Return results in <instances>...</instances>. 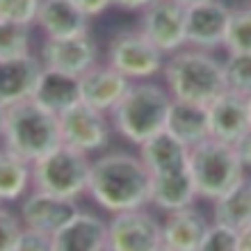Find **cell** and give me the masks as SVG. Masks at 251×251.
<instances>
[{"instance_id": "cell-6", "label": "cell", "mask_w": 251, "mask_h": 251, "mask_svg": "<svg viewBox=\"0 0 251 251\" xmlns=\"http://www.w3.org/2000/svg\"><path fill=\"white\" fill-rule=\"evenodd\" d=\"M89 174H92L89 153L62 142L44 158L32 162V187L78 201L82 194H87Z\"/></svg>"}, {"instance_id": "cell-11", "label": "cell", "mask_w": 251, "mask_h": 251, "mask_svg": "<svg viewBox=\"0 0 251 251\" xmlns=\"http://www.w3.org/2000/svg\"><path fill=\"white\" fill-rule=\"evenodd\" d=\"M39 57L46 69L82 75L94 64H99V48L89 32L75 37H46Z\"/></svg>"}, {"instance_id": "cell-20", "label": "cell", "mask_w": 251, "mask_h": 251, "mask_svg": "<svg viewBox=\"0 0 251 251\" xmlns=\"http://www.w3.org/2000/svg\"><path fill=\"white\" fill-rule=\"evenodd\" d=\"M92 19L75 0H41L37 25L46 37H75L89 32Z\"/></svg>"}, {"instance_id": "cell-2", "label": "cell", "mask_w": 251, "mask_h": 251, "mask_svg": "<svg viewBox=\"0 0 251 251\" xmlns=\"http://www.w3.org/2000/svg\"><path fill=\"white\" fill-rule=\"evenodd\" d=\"M162 80L172 99L208 105L222 92L228 89L224 62H219L210 50L185 46L167 55Z\"/></svg>"}, {"instance_id": "cell-31", "label": "cell", "mask_w": 251, "mask_h": 251, "mask_svg": "<svg viewBox=\"0 0 251 251\" xmlns=\"http://www.w3.org/2000/svg\"><path fill=\"white\" fill-rule=\"evenodd\" d=\"M23 219H21V212L16 215L14 210H9L7 205L0 208V249L2 251H16L19 247V240L23 235Z\"/></svg>"}, {"instance_id": "cell-14", "label": "cell", "mask_w": 251, "mask_h": 251, "mask_svg": "<svg viewBox=\"0 0 251 251\" xmlns=\"http://www.w3.org/2000/svg\"><path fill=\"white\" fill-rule=\"evenodd\" d=\"M78 210L80 208L75 199H64L32 187V192L21 203V219L30 228H39L44 233L55 235Z\"/></svg>"}, {"instance_id": "cell-7", "label": "cell", "mask_w": 251, "mask_h": 251, "mask_svg": "<svg viewBox=\"0 0 251 251\" xmlns=\"http://www.w3.org/2000/svg\"><path fill=\"white\" fill-rule=\"evenodd\" d=\"M105 62L135 82L162 75L167 55L137 27V30H119L110 37Z\"/></svg>"}, {"instance_id": "cell-17", "label": "cell", "mask_w": 251, "mask_h": 251, "mask_svg": "<svg viewBox=\"0 0 251 251\" xmlns=\"http://www.w3.org/2000/svg\"><path fill=\"white\" fill-rule=\"evenodd\" d=\"M197 199V185L187 162L151 174V203L162 212L187 208Z\"/></svg>"}, {"instance_id": "cell-13", "label": "cell", "mask_w": 251, "mask_h": 251, "mask_svg": "<svg viewBox=\"0 0 251 251\" xmlns=\"http://www.w3.org/2000/svg\"><path fill=\"white\" fill-rule=\"evenodd\" d=\"M44 69L46 66L41 57L34 53L14 60H0V107L34 99Z\"/></svg>"}, {"instance_id": "cell-3", "label": "cell", "mask_w": 251, "mask_h": 251, "mask_svg": "<svg viewBox=\"0 0 251 251\" xmlns=\"http://www.w3.org/2000/svg\"><path fill=\"white\" fill-rule=\"evenodd\" d=\"M0 132L2 146L27 162H37L62 144L60 114L46 110L34 99L2 107Z\"/></svg>"}, {"instance_id": "cell-19", "label": "cell", "mask_w": 251, "mask_h": 251, "mask_svg": "<svg viewBox=\"0 0 251 251\" xmlns=\"http://www.w3.org/2000/svg\"><path fill=\"white\" fill-rule=\"evenodd\" d=\"M210 222L194 205L167 212L162 222V251H199Z\"/></svg>"}, {"instance_id": "cell-26", "label": "cell", "mask_w": 251, "mask_h": 251, "mask_svg": "<svg viewBox=\"0 0 251 251\" xmlns=\"http://www.w3.org/2000/svg\"><path fill=\"white\" fill-rule=\"evenodd\" d=\"M226 53H251V5L231 9L224 37Z\"/></svg>"}, {"instance_id": "cell-24", "label": "cell", "mask_w": 251, "mask_h": 251, "mask_svg": "<svg viewBox=\"0 0 251 251\" xmlns=\"http://www.w3.org/2000/svg\"><path fill=\"white\" fill-rule=\"evenodd\" d=\"M137 149H139V158L144 160V165L149 167L151 174L162 172V169H169V167L176 165H185L187 158H190V149L178 137H174L167 128L155 132L146 142H142Z\"/></svg>"}, {"instance_id": "cell-16", "label": "cell", "mask_w": 251, "mask_h": 251, "mask_svg": "<svg viewBox=\"0 0 251 251\" xmlns=\"http://www.w3.org/2000/svg\"><path fill=\"white\" fill-rule=\"evenodd\" d=\"M132 80L117 71L112 64H94L80 75V99L100 112H112L114 105L124 99Z\"/></svg>"}, {"instance_id": "cell-15", "label": "cell", "mask_w": 251, "mask_h": 251, "mask_svg": "<svg viewBox=\"0 0 251 251\" xmlns=\"http://www.w3.org/2000/svg\"><path fill=\"white\" fill-rule=\"evenodd\" d=\"M208 124H210V137L235 144L242 135L251 128L249 119V105H247V96L226 89L208 105Z\"/></svg>"}, {"instance_id": "cell-1", "label": "cell", "mask_w": 251, "mask_h": 251, "mask_svg": "<svg viewBox=\"0 0 251 251\" xmlns=\"http://www.w3.org/2000/svg\"><path fill=\"white\" fill-rule=\"evenodd\" d=\"M87 194L110 215L151 203V172L139 155L110 151L92 160Z\"/></svg>"}, {"instance_id": "cell-33", "label": "cell", "mask_w": 251, "mask_h": 251, "mask_svg": "<svg viewBox=\"0 0 251 251\" xmlns=\"http://www.w3.org/2000/svg\"><path fill=\"white\" fill-rule=\"evenodd\" d=\"M80 5V9L89 16V19H96L100 14H105L110 7H114L112 0H75Z\"/></svg>"}, {"instance_id": "cell-35", "label": "cell", "mask_w": 251, "mask_h": 251, "mask_svg": "<svg viewBox=\"0 0 251 251\" xmlns=\"http://www.w3.org/2000/svg\"><path fill=\"white\" fill-rule=\"evenodd\" d=\"M117 9H124V12H144L146 7H151L155 0H112Z\"/></svg>"}, {"instance_id": "cell-36", "label": "cell", "mask_w": 251, "mask_h": 251, "mask_svg": "<svg viewBox=\"0 0 251 251\" xmlns=\"http://www.w3.org/2000/svg\"><path fill=\"white\" fill-rule=\"evenodd\" d=\"M238 251H251V224L238 231Z\"/></svg>"}, {"instance_id": "cell-29", "label": "cell", "mask_w": 251, "mask_h": 251, "mask_svg": "<svg viewBox=\"0 0 251 251\" xmlns=\"http://www.w3.org/2000/svg\"><path fill=\"white\" fill-rule=\"evenodd\" d=\"M41 0H0V23L34 25Z\"/></svg>"}, {"instance_id": "cell-34", "label": "cell", "mask_w": 251, "mask_h": 251, "mask_svg": "<svg viewBox=\"0 0 251 251\" xmlns=\"http://www.w3.org/2000/svg\"><path fill=\"white\" fill-rule=\"evenodd\" d=\"M233 146H235V151H238V158H240V162H242V167L251 169V128Z\"/></svg>"}, {"instance_id": "cell-18", "label": "cell", "mask_w": 251, "mask_h": 251, "mask_svg": "<svg viewBox=\"0 0 251 251\" xmlns=\"http://www.w3.org/2000/svg\"><path fill=\"white\" fill-rule=\"evenodd\" d=\"M53 240L55 251H105L110 245V228L100 217L78 210Z\"/></svg>"}, {"instance_id": "cell-5", "label": "cell", "mask_w": 251, "mask_h": 251, "mask_svg": "<svg viewBox=\"0 0 251 251\" xmlns=\"http://www.w3.org/2000/svg\"><path fill=\"white\" fill-rule=\"evenodd\" d=\"M187 165L199 199H205L210 203L245 176V167L240 162L235 146L215 137H208L201 144L192 146Z\"/></svg>"}, {"instance_id": "cell-10", "label": "cell", "mask_w": 251, "mask_h": 251, "mask_svg": "<svg viewBox=\"0 0 251 251\" xmlns=\"http://www.w3.org/2000/svg\"><path fill=\"white\" fill-rule=\"evenodd\" d=\"M139 30L165 55L187 46L185 39V7L174 0H155L139 19Z\"/></svg>"}, {"instance_id": "cell-32", "label": "cell", "mask_w": 251, "mask_h": 251, "mask_svg": "<svg viewBox=\"0 0 251 251\" xmlns=\"http://www.w3.org/2000/svg\"><path fill=\"white\" fill-rule=\"evenodd\" d=\"M16 251H55V240L50 233H44L39 228L25 226Z\"/></svg>"}, {"instance_id": "cell-27", "label": "cell", "mask_w": 251, "mask_h": 251, "mask_svg": "<svg viewBox=\"0 0 251 251\" xmlns=\"http://www.w3.org/2000/svg\"><path fill=\"white\" fill-rule=\"evenodd\" d=\"M30 30L32 25L0 23V60H14V57L32 53Z\"/></svg>"}, {"instance_id": "cell-9", "label": "cell", "mask_w": 251, "mask_h": 251, "mask_svg": "<svg viewBox=\"0 0 251 251\" xmlns=\"http://www.w3.org/2000/svg\"><path fill=\"white\" fill-rule=\"evenodd\" d=\"M107 117H110L107 112H100L80 100L78 105L60 114L62 142L85 153L103 151L110 144V135L114 130L112 121Z\"/></svg>"}, {"instance_id": "cell-22", "label": "cell", "mask_w": 251, "mask_h": 251, "mask_svg": "<svg viewBox=\"0 0 251 251\" xmlns=\"http://www.w3.org/2000/svg\"><path fill=\"white\" fill-rule=\"evenodd\" d=\"M34 100L55 114L66 112L69 107L78 105L80 100V75L62 73L55 69H44L39 87L34 92Z\"/></svg>"}, {"instance_id": "cell-4", "label": "cell", "mask_w": 251, "mask_h": 251, "mask_svg": "<svg viewBox=\"0 0 251 251\" xmlns=\"http://www.w3.org/2000/svg\"><path fill=\"white\" fill-rule=\"evenodd\" d=\"M172 100V94L165 85L151 80H135L110 112L112 128L126 142L139 146L155 132L165 130Z\"/></svg>"}, {"instance_id": "cell-37", "label": "cell", "mask_w": 251, "mask_h": 251, "mask_svg": "<svg viewBox=\"0 0 251 251\" xmlns=\"http://www.w3.org/2000/svg\"><path fill=\"white\" fill-rule=\"evenodd\" d=\"M174 2H178L183 7H190V5H197V2H203V0H174Z\"/></svg>"}, {"instance_id": "cell-23", "label": "cell", "mask_w": 251, "mask_h": 251, "mask_svg": "<svg viewBox=\"0 0 251 251\" xmlns=\"http://www.w3.org/2000/svg\"><path fill=\"white\" fill-rule=\"evenodd\" d=\"M212 222L235 231L251 224V178L242 176L231 190L212 201Z\"/></svg>"}, {"instance_id": "cell-21", "label": "cell", "mask_w": 251, "mask_h": 251, "mask_svg": "<svg viewBox=\"0 0 251 251\" xmlns=\"http://www.w3.org/2000/svg\"><path fill=\"white\" fill-rule=\"evenodd\" d=\"M165 128L178 137L187 149L201 144L203 139L210 137V124H208V110L199 103H187V100H172L169 114H167Z\"/></svg>"}, {"instance_id": "cell-25", "label": "cell", "mask_w": 251, "mask_h": 251, "mask_svg": "<svg viewBox=\"0 0 251 251\" xmlns=\"http://www.w3.org/2000/svg\"><path fill=\"white\" fill-rule=\"evenodd\" d=\"M32 185V162L5 149L0 151V199L2 203H16Z\"/></svg>"}, {"instance_id": "cell-8", "label": "cell", "mask_w": 251, "mask_h": 251, "mask_svg": "<svg viewBox=\"0 0 251 251\" xmlns=\"http://www.w3.org/2000/svg\"><path fill=\"white\" fill-rule=\"evenodd\" d=\"M107 251H162V222L144 208L114 212Z\"/></svg>"}, {"instance_id": "cell-30", "label": "cell", "mask_w": 251, "mask_h": 251, "mask_svg": "<svg viewBox=\"0 0 251 251\" xmlns=\"http://www.w3.org/2000/svg\"><path fill=\"white\" fill-rule=\"evenodd\" d=\"M199 251H238V231L226 224L212 222L205 231Z\"/></svg>"}, {"instance_id": "cell-38", "label": "cell", "mask_w": 251, "mask_h": 251, "mask_svg": "<svg viewBox=\"0 0 251 251\" xmlns=\"http://www.w3.org/2000/svg\"><path fill=\"white\" fill-rule=\"evenodd\" d=\"M247 105H249V119H251V96H247Z\"/></svg>"}, {"instance_id": "cell-12", "label": "cell", "mask_w": 251, "mask_h": 251, "mask_svg": "<svg viewBox=\"0 0 251 251\" xmlns=\"http://www.w3.org/2000/svg\"><path fill=\"white\" fill-rule=\"evenodd\" d=\"M231 7L222 0H203L185 7V39L187 46L201 50L224 48L226 25H228Z\"/></svg>"}, {"instance_id": "cell-28", "label": "cell", "mask_w": 251, "mask_h": 251, "mask_svg": "<svg viewBox=\"0 0 251 251\" xmlns=\"http://www.w3.org/2000/svg\"><path fill=\"white\" fill-rule=\"evenodd\" d=\"M228 89L251 96V53H233L224 62Z\"/></svg>"}]
</instances>
